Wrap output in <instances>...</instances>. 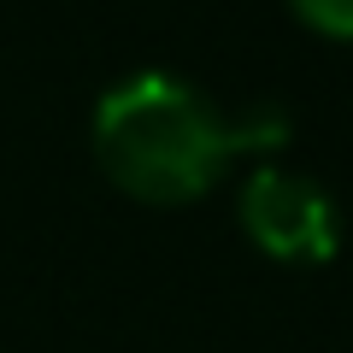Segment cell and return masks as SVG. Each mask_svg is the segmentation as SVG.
Masks as SVG:
<instances>
[{"label": "cell", "instance_id": "obj_1", "mask_svg": "<svg viewBox=\"0 0 353 353\" xmlns=\"http://www.w3.org/2000/svg\"><path fill=\"white\" fill-rule=\"evenodd\" d=\"M289 141V118L277 106H253L248 118H224L194 83L171 71H136L112 83L94 106V159L130 201L189 206L212 194L230 165L248 153H271Z\"/></svg>", "mask_w": 353, "mask_h": 353}, {"label": "cell", "instance_id": "obj_2", "mask_svg": "<svg viewBox=\"0 0 353 353\" xmlns=\"http://www.w3.org/2000/svg\"><path fill=\"white\" fill-rule=\"evenodd\" d=\"M236 212L248 241L277 265H330L341 248V212L330 189L289 165H253Z\"/></svg>", "mask_w": 353, "mask_h": 353}, {"label": "cell", "instance_id": "obj_3", "mask_svg": "<svg viewBox=\"0 0 353 353\" xmlns=\"http://www.w3.org/2000/svg\"><path fill=\"white\" fill-rule=\"evenodd\" d=\"M294 18L330 41H353V0H289Z\"/></svg>", "mask_w": 353, "mask_h": 353}]
</instances>
